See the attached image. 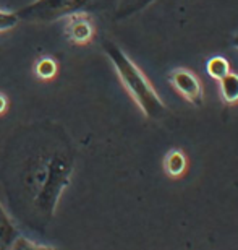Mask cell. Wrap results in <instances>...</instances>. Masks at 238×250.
I'll return each instance as SVG.
<instances>
[{"instance_id":"cell-1","label":"cell","mask_w":238,"mask_h":250,"mask_svg":"<svg viewBox=\"0 0 238 250\" xmlns=\"http://www.w3.org/2000/svg\"><path fill=\"white\" fill-rule=\"evenodd\" d=\"M73 174V161L68 154L54 151L44 154L28 172V187L33 192L34 203L42 213L52 216L58 198L68 186Z\"/></svg>"},{"instance_id":"cell-2","label":"cell","mask_w":238,"mask_h":250,"mask_svg":"<svg viewBox=\"0 0 238 250\" xmlns=\"http://www.w3.org/2000/svg\"><path fill=\"white\" fill-rule=\"evenodd\" d=\"M104 52L115 68L117 77L123 88L140 107L143 116L147 119H161L167 112V106L159 96L151 80L143 73V70L117 44L110 41L104 42Z\"/></svg>"},{"instance_id":"cell-3","label":"cell","mask_w":238,"mask_h":250,"mask_svg":"<svg viewBox=\"0 0 238 250\" xmlns=\"http://www.w3.org/2000/svg\"><path fill=\"white\" fill-rule=\"evenodd\" d=\"M89 0H33L31 3L18 8L19 21L29 23H52L67 18L76 12H83Z\"/></svg>"},{"instance_id":"cell-4","label":"cell","mask_w":238,"mask_h":250,"mask_svg":"<svg viewBox=\"0 0 238 250\" xmlns=\"http://www.w3.org/2000/svg\"><path fill=\"white\" fill-rule=\"evenodd\" d=\"M168 82L173 89L185 99L186 103L200 107L204 103V86L198 75L190 68H173L168 75Z\"/></svg>"},{"instance_id":"cell-5","label":"cell","mask_w":238,"mask_h":250,"mask_svg":"<svg viewBox=\"0 0 238 250\" xmlns=\"http://www.w3.org/2000/svg\"><path fill=\"white\" fill-rule=\"evenodd\" d=\"M67 26H65V33L68 41L75 46H86L94 39V34H96V26H94L92 18L89 17V13L83 12H76L67 17Z\"/></svg>"},{"instance_id":"cell-6","label":"cell","mask_w":238,"mask_h":250,"mask_svg":"<svg viewBox=\"0 0 238 250\" xmlns=\"http://www.w3.org/2000/svg\"><path fill=\"white\" fill-rule=\"evenodd\" d=\"M188 169L186 154L178 148H173L164 156V171L170 179H180Z\"/></svg>"},{"instance_id":"cell-7","label":"cell","mask_w":238,"mask_h":250,"mask_svg":"<svg viewBox=\"0 0 238 250\" xmlns=\"http://www.w3.org/2000/svg\"><path fill=\"white\" fill-rule=\"evenodd\" d=\"M19 237L18 228L15 226L7 209L0 203V250H10Z\"/></svg>"},{"instance_id":"cell-8","label":"cell","mask_w":238,"mask_h":250,"mask_svg":"<svg viewBox=\"0 0 238 250\" xmlns=\"http://www.w3.org/2000/svg\"><path fill=\"white\" fill-rule=\"evenodd\" d=\"M219 93L222 103L227 106L238 104V73L230 72L227 77L219 80Z\"/></svg>"},{"instance_id":"cell-9","label":"cell","mask_w":238,"mask_h":250,"mask_svg":"<svg viewBox=\"0 0 238 250\" xmlns=\"http://www.w3.org/2000/svg\"><path fill=\"white\" fill-rule=\"evenodd\" d=\"M206 70H207V73H209L211 78H214V80L219 82V80L227 77V75L232 72V67H230V62L227 61L225 57L214 56V57H211L209 61H207Z\"/></svg>"},{"instance_id":"cell-10","label":"cell","mask_w":238,"mask_h":250,"mask_svg":"<svg viewBox=\"0 0 238 250\" xmlns=\"http://www.w3.org/2000/svg\"><path fill=\"white\" fill-rule=\"evenodd\" d=\"M57 62L51 57H42L36 62L34 72H36L37 78L41 80H51L57 75Z\"/></svg>"},{"instance_id":"cell-11","label":"cell","mask_w":238,"mask_h":250,"mask_svg":"<svg viewBox=\"0 0 238 250\" xmlns=\"http://www.w3.org/2000/svg\"><path fill=\"white\" fill-rule=\"evenodd\" d=\"M149 2H152V0H120V2H118V8H117V17L118 18L130 17V15L140 12L141 8H145Z\"/></svg>"},{"instance_id":"cell-12","label":"cell","mask_w":238,"mask_h":250,"mask_svg":"<svg viewBox=\"0 0 238 250\" xmlns=\"http://www.w3.org/2000/svg\"><path fill=\"white\" fill-rule=\"evenodd\" d=\"M10 250H58V249L51 247V246H39V244H34L33 241H29V239L19 236Z\"/></svg>"},{"instance_id":"cell-13","label":"cell","mask_w":238,"mask_h":250,"mask_svg":"<svg viewBox=\"0 0 238 250\" xmlns=\"http://www.w3.org/2000/svg\"><path fill=\"white\" fill-rule=\"evenodd\" d=\"M19 23V18L17 17L15 12H3L0 10V33L10 31Z\"/></svg>"},{"instance_id":"cell-14","label":"cell","mask_w":238,"mask_h":250,"mask_svg":"<svg viewBox=\"0 0 238 250\" xmlns=\"http://www.w3.org/2000/svg\"><path fill=\"white\" fill-rule=\"evenodd\" d=\"M7 107H8V99L0 93V114H3L7 111Z\"/></svg>"},{"instance_id":"cell-15","label":"cell","mask_w":238,"mask_h":250,"mask_svg":"<svg viewBox=\"0 0 238 250\" xmlns=\"http://www.w3.org/2000/svg\"><path fill=\"white\" fill-rule=\"evenodd\" d=\"M232 44H234V47L238 51V33L234 36V39H232Z\"/></svg>"}]
</instances>
